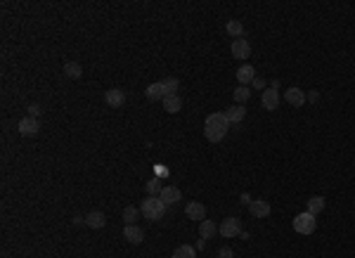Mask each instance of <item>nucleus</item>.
<instances>
[{
	"mask_svg": "<svg viewBox=\"0 0 355 258\" xmlns=\"http://www.w3.org/2000/svg\"><path fill=\"white\" fill-rule=\"evenodd\" d=\"M230 131V121L225 116V111H213L204 121V135L209 142H220Z\"/></svg>",
	"mask_w": 355,
	"mask_h": 258,
	"instance_id": "1",
	"label": "nucleus"
},
{
	"mask_svg": "<svg viewBox=\"0 0 355 258\" xmlns=\"http://www.w3.org/2000/svg\"><path fill=\"white\" fill-rule=\"evenodd\" d=\"M140 211L145 213L147 220H161L166 213V204L161 202V197H147L145 202L140 204Z\"/></svg>",
	"mask_w": 355,
	"mask_h": 258,
	"instance_id": "2",
	"label": "nucleus"
},
{
	"mask_svg": "<svg viewBox=\"0 0 355 258\" xmlns=\"http://www.w3.org/2000/svg\"><path fill=\"white\" fill-rule=\"evenodd\" d=\"M317 216H313V213H299L296 218H293V230L299 232V235H313L315 232V225H317Z\"/></svg>",
	"mask_w": 355,
	"mask_h": 258,
	"instance_id": "3",
	"label": "nucleus"
},
{
	"mask_svg": "<svg viewBox=\"0 0 355 258\" xmlns=\"http://www.w3.org/2000/svg\"><path fill=\"white\" fill-rule=\"evenodd\" d=\"M218 232L223 237H237V235H242V225H240V218H225L223 220V225L218 227Z\"/></svg>",
	"mask_w": 355,
	"mask_h": 258,
	"instance_id": "4",
	"label": "nucleus"
},
{
	"mask_svg": "<svg viewBox=\"0 0 355 258\" xmlns=\"http://www.w3.org/2000/svg\"><path fill=\"white\" fill-rule=\"evenodd\" d=\"M104 102H107L109 107L119 109V107H124L126 104V93L121 90V88H109L107 93H104Z\"/></svg>",
	"mask_w": 355,
	"mask_h": 258,
	"instance_id": "5",
	"label": "nucleus"
},
{
	"mask_svg": "<svg viewBox=\"0 0 355 258\" xmlns=\"http://www.w3.org/2000/svg\"><path fill=\"white\" fill-rule=\"evenodd\" d=\"M284 100H286V104H291V107H303V104H306V93H303L299 86H291V88H286Z\"/></svg>",
	"mask_w": 355,
	"mask_h": 258,
	"instance_id": "6",
	"label": "nucleus"
},
{
	"mask_svg": "<svg viewBox=\"0 0 355 258\" xmlns=\"http://www.w3.org/2000/svg\"><path fill=\"white\" fill-rule=\"evenodd\" d=\"M261 102H263V107L268 111H275L279 107V93L275 90V88H265L261 95Z\"/></svg>",
	"mask_w": 355,
	"mask_h": 258,
	"instance_id": "7",
	"label": "nucleus"
},
{
	"mask_svg": "<svg viewBox=\"0 0 355 258\" xmlns=\"http://www.w3.org/2000/svg\"><path fill=\"white\" fill-rule=\"evenodd\" d=\"M249 211L254 218H268L270 216V202H265V199H254V202L249 204Z\"/></svg>",
	"mask_w": 355,
	"mask_h": 258,
	"instance_id": "8",
	"label": "nucleus"
},
{
	"mask_svg": "<svg viewBox=\"0 0 355 258\" xmlns=\"http://www.w3.org/2000/svg\"><path fill=\"white\" fill-rule=\"evenodd\" d=\"M185 213H187V218L190 220H206V206L201 202H190L185 206Z\"/></svg>",
	"mask_w": 355,
	"mask_h": 258,
	"instance_id": "9",
	"label": "nucleus"
},
{
	"mask_svg": "<svg viewBox=\"0 0 355 258\" xmlns=\"http://www.w3.org/2000/svg\"><path fill=\"white\" fill-rule=\"evenodd\" d=\"M124 239H128L131 244H142V239H145V230L140 225H126L124 227Z\"/></svg>",
	"mask_w": 355,
	"mask_h": 258,
	"instance_id": "10",
	"label": "nucleus"
},
{
	"mask_svg": "<svg viewBox=\"0 0 355 258\" xmlns=\"http://www.w3.org/2000/svg\"><path fill=\"white\" fill-rule=\"evenodd\" d=\"M161 202L163 204H168V206H173V204H178L180 199H183V192L175 187V185H166V187L161 189Z\"/></svg>",
	"mask_w": 355,
	"mask_h": 258,
	"instance_id": "11",
	"label": "nucleus"
},
{
	"mask_svg": "<svg viewBox=\"0 0 355 258\" xmlns=\"http://www.w3.org/2000/svg\"><path fill=\"white\" fill-rule=\"evenodd\" d=\"M17 128H19V133H22V135H36L40 131V123H38V118L26 116V118H22V121L17 123Z\"/></svg>",
	"mask_w": 355,
	"mask_h": 258,
	"instance_id": "12",
	"label": "nucleus"
},
{
	"mask_svg": "<svg viewBox=\"0 0 355 258\" xmlns=\"http://www.w3.org/2000/svg\"><path fill=\"white\" fill-rule=\"evenodd\" d=\"M256 79V69L251 64H242L240 69H237V81H240V86H249V83H254Z\"/></svg>",
	"mask_w": 355,
	"mask_h": 258,
	"instance_id": "13",
	"label": "nucleus"
},
{
	"mask_svg": "<svg viewBox=\"0 0 355 258\" xmlns=\"http://www.w3.org/2000/svg\"><path fill=\"white\" fill-rule=\"evenodd\" d=\"M85 225L90 227V230H100V227L107 225V218H104L102 211H90L85 216Z\"/></svg>",
	"mask_w": 355,
	"mask_h": 258,
	"instance_id": "14",
	"label": "nucleus"
},
{
	"mask_svg": "<svg viewBox=\"0 0 355 258\" xmlns=\"http://www.w3.org/2000/svg\"><path fill=\"white\" fill-rule=\"evenodd\" d=\"M251 55V45H249L244 38L234 40L232 43V57H237V59H247V57Z\"/></svg>",
	"mask_w": 355,
	"mask_h": 258,
	"instance_id": "15",
	"label": "nucleus"
},
{
	"mask_svg": "<svg viewBox=\"0 0 355 258\" xmlns=\"http://www.w3.org/2000/svg\"><path fill=\"white\" fill-rule=\"evenodd\" d=\"M225 116H227L230 125H232V123H242V121H244V116H247V109H244L242 104H234V107H227Z\"/></svg>",
	"mask_w": 355,
	"mask_h": 258,
	"instance_id": "16",
	"label": "nucleus"
},
{
	"mask_svg": "<svg viewBox=\"0 0 355 258\" xmlns=\"http://www.w3.org/2000/svg\"><path fill=\"white\" fill-rule=\"evenodd\" d=\"M145 95H147V100H152V102L163 100V97H166V90H163V83H161V81H159V83H152V86H147Z\"/></svg>",
	"mask_w": 355,
	"mask_h": 258,
	"instance_id": "17",
	"label": "nucleus"
},
{
	"mask_svg": "<svg viewBox=\"0 0 355 258\" xmlns=\"http://www.w3.org/2000/svg\"><path fill=\"white\" fill-rule=\"evenodd\" d=\"M225 31L230 33V36H234V40H240V38H244V24L240 22V19H230V22L225 24Z\"/></svg>",
	"mask_w": 355,
	"mask_h": 258,
	"instance_id": "18",
	"label": "nucleus"
},
{
	"mask_svg": "<svg viewBox=\"0 0 355 258\" xmlns=\"http://www.w3.org/2000/svg\"><path fill=\"white\" fill-rule=\"evenodd\" d=\"M183 107V100H180V95H166L163 97V109L168 111V114H178Z\"/></svg>",
	"mask_w": 355,
	"mask_h": 258,
	"instance_id": "19",
	"label": "nucleus"
},
{
	"mask_svg": "<svg viewBox=\"0 0 355 258\" xmlns=\"http://www.w3.org/2000/svg\"><path fill=\"white\" fill-rule=\"evenodd\" d=\"M218 232V225L213 223V220H201L199 223V235L201 239H211V237Z\"/></svg>",
	"mask_w": 355,
	"mask_h": 258,
	"instance_id": "20",
	"label": "nucleus"
},
{
	"mask_svg": "<svg viewBox=\"0 0 355 258\" xmlns=\"http://www.w3.org/2000/svg\"><path fill=\"white\" fill-rule=\"evenodd\" d=\"M324 204H327V199H324V197H310V199H308V213H313V216L322 213L324 211Z\"/></svg>",
	"mask_w": 355,
	"mask_h": 258,
	"instance_id": "21",
	"label": "nucleus"
},
{
	"mask_svg": "<svg viewBox=\"0 0 355 258\" xmlns=\"http://www.w3.org/2000/svg\"><path fill=\"white\" fill-rule=\"evenodd\" d=\"M81 74H83V67H81L78 62L64 64V76H67V79H81Z\"/></svg>",
	"mask_w": 355,
	"mask_h": 258,
	"instance_id": "22",
	"label": "nucleus"
},
{
	"mask_svg": "<svg viewBox=\"0 0 355 258\" xmlns=\"http://www.w3.org/2000/svg\"><path fill=\"white\" fill-rule=\"evenodd\" d=\"M163 90H166V95H178V88H180V81L175 79V76H168V79H163Z\"/></svg>",
	"mask_w": 355,
	"mask_h": 258,
	"instance_id": "23",
	"label": "nucleus"
},
{
	"mask_svg": "<svg viewBox=\"0 0 355 258\" xmlns=\"http://www.w3.org/2000/svg\"><path fill=\"white\" fill-rule=\"evenodd\" d=\"M173 258H197V253H194V249L190 244H183V246H178L173 251Z\"/></svg>",
	"mask_w": 355,
	"mask_h": 258,
	"instance_id": "24",
	"label": "nucleus"
},
{
	"mask_svg": "<svg viewBox=\"0 0 355 258\" xmlns=\"http://www.w3.org/2000/svg\"><path fill=\"white\" fill-rule=\"evenodd\" d=\"M249 97H251V88H247V86L234 88V102H237V104H244Z\"/></svg>",
	"mask_w": 355,
	"mask_h": 258,
	"instance_id": "25",
	"label": "nucleus"
},
{
	"mask_svg": "<svg viewBox=\"0 0 355 258\" xmlns=\"http://www.w3.org/2000/svg\"><path fill=\"white\" fill-rule=\"evenodd\" d=\"M161 189H163V185H161V180H159V178H152L149 182H147V195H149V197L161 195Z\"/></svg>",
	"mask_w": 355,
	"mask_h": 258,
	"instance_id": "26",
	"label": "nucleus"
},
{
	"mask_svg": "<svg viewBox=\"0 0 355 258\" xmlns=\"http://www.w3.org/2000/svg\"><path fill=\"white\" fill-rule=\"evenodd\" d=\"M138 216H140V211L135 209V206H126V209H124V220H126V225H133V223L138 220Z\"/></svg>",
	"mask_w": 355,
	"mask_h": 258,
	"instance_id": "27",
	"label": "nucleus"
},
{
	"mask_svg": "<svg viewBox=\"0 0 355 258\" xmlns=\"http://www.w3.org/2000/svg\"><path fill=\"white\" fill-rule=\"evenodd\" d=\"M40 114H43V107H40V104H29V116L38 118Z\"/></svg>",
	"mask_w": 355,
	"mask_h": 258,
	"instance_id": "28",
	"label": "nucleus"
},
{
	"mask_svg": "<svg viewBox=\"0 0 355 258\" xmlns=\"http://www.w3.org/2000/svg\"><path fill=\"white\" fill-rule=\"evenodd\" d=\"M232 256H234V251L230 246H223V249L218 251V258H232Z\"/></svg>",
	"mask_w": 355,
	"mask_h": 258,
	"instance_id": "29",
	"label": "nucleus"
},
{
	"mask_svg": "<svg viewBox=\"0 0 355 258\" xmlns=\"http://www.w3.org/2000/svg\"><path fill=\"white\" fill-rule=\"evenodd\" d=\"M306 100H308V102H317V100H320V93H317V90H310V93L306 95Z\"/></svg>",
	"mask_w": 355,
	"mask_h": 258,
	"instance_id": "30",
	"label": "nucleus"
},
{
	"mask_svg": "<svg viewBox=\"0 0 355 258\" xmlns=\"http://www.w3.org/2000/svg\"><path fill=\"white\" fill-rule=\"evenodd\" d=\"M251 86H254V88H265V79H258V76H256Z\"/></svg>",
	"mask_w": 355,
	"mask_h": 258,
	"instance_id": "31",
	"label": "nucleus"
}]
</instances>
